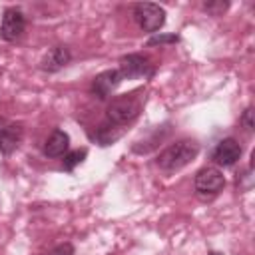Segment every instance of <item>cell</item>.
I'll use <instances>...</instances> for the list:
<instances>
[{
    "instance_id": "52a82bcc",
    "label": "cell",
    "mask_w": 255,
    "mask_h": 255,
    "mask_svg": "<svg viewBox=\"0 0 255 255\" xmlns=\"http://www.w3.org/2000/svg\"><path fill=\"white\" fill-rule=\"evenodd\" d=\"M24 137V126L20 122H10L8 118L0 116V153L12 155Z\"/></svg>"
},
{
    "instance_id": "e0dca14e",
    "label": "cell",
    "mask_w": 255,
    "mask_h": 255,
    "mask_svg": "<svg viewBox=\"0 0 255 255\" xmlns=\"http://www.w3.org/2000/svg\"><path fill=\"white\" fill-rule=\"evenodd\" d=\"M239 124L245 128V131H253L255 129V124H253V108L249 106V108H245V112L241 114V118H239Z\"/></svg>"
},
{
    "instance_id": "3957f363",
    "label": "cell",
    "mask_w": 255,
    "mask_h": 255,
    "mask_svg": "<svg viewBox=\"0 0 255 255\" xmlns=\"http://www.w3.org/2000/svg\"><path fill=\"white\" fill-rule=\"evenodd\" d=\"M225 187V175L217 167H201L193 177V189L195 195L201 201L215 199Z\"/></svg>"
},
{
    "instance_id": "5b68a950",
    "label": "cell",
    "mask_w": 255,
    "mask_h": 255,
    "mask_svg": "<svg viewBox=\"0 0 255 255\" xmlns=\"http://www.w3.org/2000/svg\"><path fill=\"white\" fill-rule=\"evenodd\" d=\"M118 72L122 74L124 80H137V78H153L155 74V66L151 64V60L143 54L131 52L120 58V68Z\"/></svg>"
},
{
    "instance_id": "9c48e42d",
    "label": "cell",
    "mask_w": 255,
    "mask_h": 255,
    "mask_svg": "<svg viewBox=\"0 0 255 255\" xmlns=\"http://www.w3.org/2000/svg\"><path fill=\"white\" fill-rule=\"evenodd\" d=\"M241 153H243V147L235 137H223L211 149V159L221 167H231L241 159Z\"/></svg>"
},
{
    "instance_id": "7a4b0ae2",
    "label": "cell",
    "mask_w": 255,
    "mask_h": 255,
    "mask_svg": "<svg viewBox=\"0 0 255 255\" xmlns=\"http://www.w3.org/2000/svg\"><path fill=\"white\" fill-rule=\"evenodd\" d=\"M141 98L137 96V92H131V94H122V96H116L112 100H108V106H106V122L114 124V126H128L131 124L139 112H141Z\"/></svg>"
},
{
    "instance_id": "2e32d148",
    "label": "cell",
    "mask_w": 255,
    "mask_h": 255,
    "mask_svg": "<svg viewBox=\"0 0 255 255\" xmlns=\"http://www.w3.org/2000/svg\"><path fill=\"white\" fill-rule=\"evenodd\" d=\"M227 8H229V2H223V0H211V2L203 4V10L211 16H221Z\"/></svg>"
},
{
    "instance_id": "8fae6325",
    "label": "cell",
    "mask_w": 255,
    "mask_h": 255,
    "mask_svg": "<svg viewBox=\"0 0 255 255\" xmlns=\"http://www.w3.org/2000/svg\"><path fill=\"white\" fill-rule=\"evenodd\" d=\"M68 149H70V135H68L64 129H54V131L46 137V141H44V145H42V153H44L46 157H52V159L66 155Z\"/></svg>"
},
{
    "instance_id": "ba28073f",
    "label": "cell",
    "mask_w": 255,
    "mask_h": 255,
    "mask_svg": "<svg viewBox=\"0 0 255 255\" xmlns=\"http://www.w3.org/2000/svg\"><path fill=\"white\" fill-rule=\"evenodd\" d=\"M124 82L122 74L118 70H104L100 72L94 80H92V86H90V92L96 100L100 102H108L112 100V94L118 90V86Z\"/></svg>"
},
{
    "instance_id": "277c9868",
    "label": "cell",
    "mask_w": 255,
    "mask_h": 255,
    "mask_svg": "<svg viewBox=\"0 0 255 255\" xmlns=\"http://www.w3.org/2000/svg\"><path fill=\"white\" fill-rule=\"evenodd\" d=\"M133 20L145 34H157L165 24V10L153 2H139L133 4Z\"/></svg>"
},
{
    "instance_id": "5bb4252c",
    "label": "cell",
    "mask_w": 255,
    "mask_h": 255,
    "mask_svg": "<svg viewBox=\"0 0 255 255\" xmlns=\"http://www.w3.org/2000/svg\"><path fill=\"white\" fill-rule=\"evenodd\" d=\"M86 155H88V149H86V147L68 151V153L64 155V159H62V169H64V171H74V167L80 165V163L86 159Z\"/></svg>"
},
{
    "instance_id": "30bf717a",
    "label": "cell",
    "mask_w": 255,
    "mask_h": 255,
    "mask_svg": "<svg viewBox=\"0 0 255 255\" xmlns=\"http://www.w3.org/2000/svg\"><path fill=\"white\" fill-rule=\"evenodd\" d=\"M70 62H72V50L64 44H58L44 54V58L40 60V70L46 74H56L62 68H66Z\"/></svg>"
},
{
    "instance_id": "4fadbf2b",
    "label": "cell",
    "mask_w": 255,
    "mask_h": 255,
    "mask_svg": "<svg viewBox=\"0 0 255 255\" xmlns=\"http://www.w3.org/2000/svg\"><path fill=\"white\" fill-rule=\"evenodd\" d=\"M122 135H124V128L114 126V124H110V122H104L100 128H96L94 133H90V137H92L100 147L114 145Z\"/></svg>"
},
{
    "instance_id": "6da1fadb",
    "label": "cell",
    "mask_w": 255,
    "mask_h": 255,
    "mask_svg": "<svg viewBox=\"0 0 255 255\" xmlns=\"http://www.w3.org/2000/svg\"><path fill=\"white\" fill-rule=\"evenodd\" d=\"M199 149L201 147L195 139H177V141L169 143L165 149H161L157 153L155 165L161 171H167V173L179 171L199 155Z\"/></svg>"
},
{
    "instance_id": "d6986e66",
    "label": "cell",
    "mask_w": 255,
    "mask_h": 255,
    "mask_svg": "<svg viewBox=\"0 0 255 255\" xmlns=\"http://www.w3.org/2000/svg\"><path fill=\"white\" fill-rule=\"evenodd\" d=\"M207 255H225V253H221V251H209Z\"/></svg>"
},
{
    "instance_id": "9a60e30c",
    "label": "cell",
    "mask_w": 255,
    "mask_h": 255,
    "mask_svg": "<svg viewBox=\"0 0 255 255\" xmlns=\"http://www.w3.org/2000/svg\"><path fill=\"white\" fill-rule=\"evenodd\" d=\"M179 42V36L177 34H163V32H157V34H151L149 40L145 42V46H161V44H177Z\"/></svg>"
},
{
    "instance_id": "8992f818",
    "label": "cell",
    "mask_w": 255,
    "mask_h": 255,
    "mask_svg": "<svg viewBox=\"0 0 255 255\" xmlns=\"http://www.w3.org/2000/svg\"><path fill=\"white\" fill-rule=\"evenodd\" d=\"M26 32V16L20 8L10 6L2 14L0 22V38L4 42H18Z\"/></svg>"
},
{
    "instance_id": "7c38bea8",
    "label": "cell",
    "mask_w": 255,
    "mask_h": 255,
    "mask_svg": "<svg viewBox=\"0 0 255 255\" xmlns=\"http://www.w3.org/2000/svg\"><path fill=\"white\" fill-rule=\"evenodd\" d=\"M169 131H171L169 124L153 128V129H151V135H145L143 139H139V141H135V143L131 145V151H133V153H137V155L149 153L151 149H155V147H157V145H159V143L169 135Z\"/></svg>"
},
{
    "instance_id": "ac0fdd59",
    "label": "cell",
    "mask_w": 255,
    "mask_h": 255,
    "mask_svg": "<svg viewBox=\"0 0 255 255\" xmlns=\"http://www.w3.org/2000/svg\"><path fill=\"white\" fill-rule=\"evenodd\" d=\"M46 255H74V245L70 241H64V243L56 245L54 249H50Z\"/></svg>"
}]
</instances>
